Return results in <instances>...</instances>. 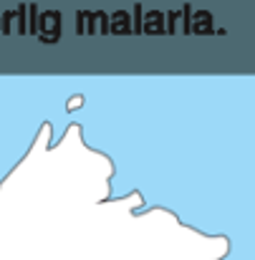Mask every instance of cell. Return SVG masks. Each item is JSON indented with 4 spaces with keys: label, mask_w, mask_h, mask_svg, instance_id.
Listing matches in <instances>:
<instances>
[{
    "label": "cell",
    "mask_w": 255,
    "mask_h": 260,
    "mask_svg": "<svg viewBox=\"0 0 255 260\" xmlns=\"http://www.w3.org/2000/svg\"><path fill=\"white\" fill-rule=\"evenodd\" d=\"M58 13L53 10V13H43V18H41V38L48 43V41H56L58 38Z\"/></svg>",
    "instance_id": "obj_1"
},
{
    "label": "cell",
    "mask_w": 255,
    "mask_h": 260,
    "mask_svg": "<svg viewBox=\"0 0 255 260\" xmlns=\"http://www.w3.org/2000/svg\"><path fill=\"white\" fill-rule=\"evenodd\" d=\"M189 33H212V15L207 10L195 13V18L189 20Z\"/></svg>",
    "instance_id": "obj_2"
},
{
    "label": "cell",
    "mask_w": 255,
    "mask_h": 260,
    "mask_svg": "<svg viewBox=\"0 0 255 260\" xmlns=\"http://www.w3.org/2000/svg\"><path fill=\"white\" fill-rule=\"evenodd\" d=\"M129 25H132V18H129V13H124V10H119V13H114L111 15V20H109V30L111 33H129Z\"/></svg>",
    "instance_id": "obj_3"
},
{
    "label": "cell",
    "mask_w": 255,
    "mask_h": 260,
    "mask_svg": "<svg viewBox=\"0 0 255 260\" xmlns=\"http://www.w3.org/2000/svg\"><path fill=\"white\" fill-rule=\"evenodd\" d=\"M144 30H147V33H154V36L165 33V28H162V13H160V10H152V13H147Z\"/></svg>",
    "instance_id": "obj_4"
}]
</instances>
